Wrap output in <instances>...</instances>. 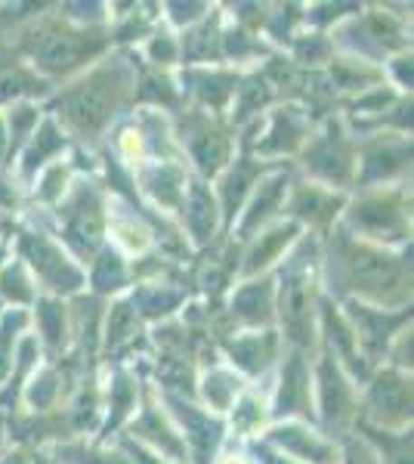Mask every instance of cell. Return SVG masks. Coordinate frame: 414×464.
Masks as SVG:
<instances>
[{
  "mask_svg": "<svg viewBox=\"0 0 414 464\" xmlns=\"http://www.w3.org/2000/svg\"><path fill=\"white\" fill-rule=\"evenodd\" d=\"M220 359L245 381L263 378L284 353V341L278 328H257V332H229L217 338Z\"/></svg>",
  "mask_w": 414,
  "mask_h": 464,
  "instance_id": "44dd1931",
  "label": "cell"
},
{
  "mask_svg": "<svg viewBox=\"0 0 414 464\" xmlns=\"http://www.w3.org/2000/svg\"><path fill=\"white\" fill-rule=\"evenodd\" d=\"M322 291L331 301H359L380 310L411 306V245L383 248L350 236L341 223L322 238Z\"/></svg>",
  "mask_w": 414,
  "mask_h": 464,
  "instance_id": "7a4b0ae2",
  "label": "cell"
},
{
  "mask_svg": "<svg viewBox=\"0 0 414 464\" xmlns=\"http://www.w3.org/2000/svg\"><path fill=\"white\" fill-rule=\"evenodd\" d=\"M87 288L96 297H121L133 288V264L111 245H102L96 257L87 264Z\"/></svg>",
  "mask_w": 414,
  "mask_h": 464,
  "instance_id": "836d02e7",
  "label": "cell"
},
{
  "mask_svg": "<svg viewBox=\"0 0 414 464\" xmlns=\"http://www.w3.org/2000/svg\"><path fill=\"white\" fill-rule=\"evenodd\" d=\"M411 375L393 365H378L359 387V415L356 424L374 430H411Z\"/></svg>",
  "mask_w": 414,
  "mask_h": 464,
  "instance_id": "8fae6325",
  "label": "cell"
},
{
  "mask_svg": "<svg viewBox=\"0 0 414 464\" xmlns=\"http://www.w3.org/2000/svg\"><path fill=\"white\" fill-rule=\"evenodd\" d=\"M32 322H34V338L41 343L43 353L50 356H63L72 347V313L69 301L63 297H50V295H37V301L32 304Z\"/></svg>",
  "mask_w": 414,
  "mask_h": 464,
  "instance_id": "4dcf8cb0",
  "label": "cell"
},
{
  "mask_svg": "<svg viewBox=\"0 0 414 464\" xmlns=\"http://www.w3.org/2000/svg\"><path fill=\"white\" fill-rule=\"evenodd\" d=\"M59 242L63 248L87 269L96 251L105 245V227H109V192L93 177H74L72 189L56 208Z\"/></svg>",
  "mask_w": 414,
  "mask_h": 464,
  "instance_id": "52a82bcc",
  "label": "cell"
},
{
  "mask_svg": "<svg viewBox=\"0 0 414 464\" xmlns=\"http://www.w3.org/2000/svg\"><path fill=\"white\" fill-rule=\"evenodd\" d=\"M214 464H254V461H251V455L242 452V449H229V452L217 455Z\"/></svg>",
  "mask_w": 414,
  "mask_h": 464,
  "instance_id": "f6af8a7d",
  "label": "cell"
},
{
  "mask_svg": "<svg viewBox=\"0 0 414 464\" xmlns=\"http://www.w3.org/2000/svg\"><path fill=\"white\" fill-rule=\"evenodd\" d=\"M0 464H32V452H28L25 443H16L13 449H4Z\"/></svg>",
  "mask_w": 414,
  "mask_h": 464,
  "instance_id": "ee69618b",
  "label": "cell"
},
{
  "mask_svg": "<svg viewBox=\"0 0 414 464\" xmlns=\"http://www.w3.org/2000/svg\"><path fill=\"white\" fill-rule=\"evenodd\" d=\"M177 220H179V229H183V238H189L195 248H201V251L210 248V245L217 242V236H226L214 189H210V183H205V179H198V177H189V183H186Z\"/></svg>",
  "mask_w": 414,
  "mask_h": 464,
  "instance_id": "484cf974",
  "label": "cell"
},
{
  "mask_svg": "<svg viewBox=\"0 0 414 464\" xmlns=\"http://www.w3.org/2000/svg\"><path fill=\"white\" fill-rule=\"evenodd\" d=\"M294 161L303 179L350 196L356 183V133L350 130L343 115H325L313 127L310 140Z\"/></svg>",
  "mask_w": 414,
  "mask_h": 464,
  "instance_id": "ba28073f",
  "label": "cell"
},
{
  "mask_svg": "<svg viewBox=\"0 0 414 464\" xmlns=\"http://www.w3.org/2000/svg\"><path fill=\"white\" fill-rule=\"evenodd\" d=\"M337 306H341L343 319L350 322L359 350H362V356L368 359L371 369L383 365L396 334L405 325H411V306L409 310H380V306H368L359 301H341Z\"/></svg>",
  "mask_w": 414,
  "mask_h": 464,
  "instance_id": "e0dca14e",
  "label": "cell"
},
{
  "mask_svg": "<svg viewBox=\"0 0 414 464\" xmlns=\"http://www.w3.org/2000/svg\"><path fill=\"white\" fill-rule=\"evenodd\" d=\"M28 328H32V313L28 310H19V306L0 310V391H4L13 375L19 341L28 334Z\"/></svg>",
  "mask_w": 414,
  "mask_h": 464,
  "instance_id": "74e56055",
  "label": "cell"
},
{
  "mask_svg": "<svg viewBox=\"0 0 414 464\" xmlns=\"http://www.w3.org/2000/svg\"><path fill=\"white\" fill-rule=\"evenodd\" d=\"M158 400L164 402L168 415L173 418L177 430L183 433L186 446H189V459H198L205 464H214V452L226 437V418L214 415L205 406H198L189 396L179 393H164L158 391Z\"/></svg>",
  "mask_w": 414,
  "mask_h": 464,
  "instance_id": "ffe728a7",
  "label": "cell"
},
{
  "mask_svg": "<svg viewBox=\"0 0 414 464\" xmlns=\"http://www.w3.org/2000/svg\"><path fill=\"white\" fill-rule=\"evenodd\" d=\"M127 440L140 443L149 452L161 455L170 464H192L189 459V446H186L183 433L177 430L173 418L168 415L164 402L158 400V391L152 384H142L140 406L133 411V418L127 421Z\"/></svg>",
  "mask_w": 414,
  "mask_h": 464,
  "instance_id": "5bb4252c",
  "label": "cell"
},
{
  "mask_svg": "<svg viewBox=\"0 0 414 464\" xmlns=\"http://www.w3.org/2000/svg\"><path fill=\"white\" fill-rule=\"evenodd\" d=\"M303 236V229L294 220H278L273 227L260 229L254 238H247L238 251V276L236 279H257V276L275 273V266L288 257V251L297 245V238Z\"/></svg>",
  "mask_w": 414,
  "mask_h": 464,
  "instance_id": "cb8c5ba5",
  "label": "cell"
},
{
  "mask_svg": "<svg viewBox=\"0 0 414 464\" xmlns=\"http://www.w3.org/2000/svg\"><path fill=\"white\" fill-rule=\"evenodd\" d=\"M140 396H142V384L130 372L121 369V365L111 369V375L102 387V411H105L102 440L111 437V430L127 428V421H130L133 411L140 406Z\"/></svg>",
  "mask_w": 414,
  "mask_h": 464,
  "instance_id": "1f68e13d",
  "label": "cell"
},
{
  "mask_svg": "<svg viewBox=\"0 0 414 464\" xmlns=\"http://www.w3.org/2000/svg\"><path fill=\"white\" fill-rule=\"evenodd\" d=\"M294 183V170L284 164H269L266 174L257 179V186L247 196L242 214L236 217V223L229 227V242L245 245L247 238H254L260 229L273 227V223L284 220V201H288V189Z\"/></svg>",
  "mask_w": 414,
  "mask_h": 464,
  "instance_id": "2e32d148",
  "label": "cell"
},
{
  "mask_svg": "<svg viewBox=\"0 0 414 464\" xmlns=\"http://www.w3.org/2000/svg\"><path fill=\"white\" fill-rule=\"evenodd\" d=\"M273 421H315L313 353L284 347L282 359H278L275 391L269 396V424Z\"/></svg>",
  "mask_w": 414,
  "mask_h": 464,
  "instance_id": "9a60e30c",
  "label": "cell"
},
{
  "mask_svg": "<svg viewBox=\"0 0 414 464\" xmlns=\"http://www.w3.org/2000/svg\"><path fill=\"white\" fill-rule=\"evenodd\" d=\"M74 177H78V170H74V161H69V159H59V161L47 164V168H43L41 174L32 179L34 201L53 211V208L65 198V192L72 189Z\"/></svg>",
  "mask_w": 414,
  "mask_h": 464,
  "instance_id": "f35d334b",
  "label": "cell"
},
{
  "mask_svg": "<svg viewBox=\"0 0 414 464\" xmlns=\"http://www.w3.org/2000/svg\"><path fill=\"white\" fill-rule=\"evenodd\" d=\"M260 440L297 464H341V443L310 421H273Z\"/></svg>",
  "mask_w": 414,
  "mask_h": 464,
  "instance_id": "7402d4cb",
  "label": "cell"
},
{
  "mask_svg": "<svg viewBox=\"0 0 414 464\" xmlns=\"http://www.w3.org/2000/svg\"><path fill=\"white\" fill-rule=\"evenodd\" d=\"M313 409L319 430L337 440V443L350 437L352 428H356L359 384L346 375L343 365L322 343L313 353Z\"/></svg>",
  "mask_w": 414,
  "mask_h": 464,
  "instance_id": "30bf717a",
  "label": "cell"
},
{
  "mask_svg": "<svg viewBox=\"0 0 414 464\" xmlns=\"http://www.w3.org/2000/svg\"><path fill=\"white\" fill-rule=\"evenodd\" d=\"M4 449H6V418L0 411V455H4Z\"/></svg>",
  "mask_w": 414,
  "mask_h": 464,
  "instance_id": "bcb514c9",
  "label": "cell"
},
{
  "mask_svg": "<svg viewBox=\"0 0 414 464\" xmlns=\"http://www.w3.org/2000/svg\"><path fill=\"white\" fill-rule=\"evenodd\" d=\"M229 428L236 430V437L254 440L269 428V400L254 384H247L245 393L236 400V406L229 409Z\"/></svg>",
  "mask_w": 414,
  "mask_h": 464,
  "instance_id": "8d00e7d4",
  "label": "cell"
},
{
  "mask_svg": "<svg viewBox=\"0 0 414 464\" xmlns=\"http://www.w3.org/2000/svg\"><path fill=\"white\" fill-rule=\"evenodd\" d=\"M275 328L291 350L315 353L319 347V301H322V238L303 236L275 266Z\"/></svg>",
  "mask_w": 414,
  "mask_h": 464,
  "instance_id": "277c9868",
  "label": "cell"
},
{
  "mask_svg": "<svg viewBox=\"0 0 414 464\" xmlns=\"http://www.w3.org/2000/svg\"><path fill=\"white\" fill-rule=\"evenodd\" d=\"M223 325L226 332H257V328H275V279L257 276V279H236L226 295Z\"/></svg>",
  "mask_w": 414,
  "mask_h": 464,
  "instance_id": "ac0fdd59",
  "label": "cell"
},
{
  "mask_svg": "<svg viewBox=\"0 0 414 464\" xmlns=\"http://www.w3.org/2000/svg\"><path fill=\"white\" fill-rule=\"evenodd\" d=\"M142 59L149 69L177 72L179 69V34L168 25H155L152 34L142 41Z\"/></svg>",
  "mask_w": 414,
  "mask_h": 464,
  "instance_id": "60d3db41",
  "label": "cell"
},
{
  "mask_svg": "<svg viewBox=\"0 0 414 464\" xmlns=\"http://www.w3.org/2000/svg\"><path fill=\"white\" fill-rule=\"evenodd\" d=\"M121 446H124L121 452L127 455V461H130V464H170V461H164L161 455L149 452V449H142L140 443H133V440H127V437H124Z\"/></svg>",
  "mask_w": 414,
  "mask_h": 464,
  "instance_id": "7bdbcfd3",
  "label": "cell"
},
{
  "mask_svg": "<svg viewBox=\"0 0 414 464\" xmlns=\"http://www.w3.org/2000/svg\"><path fill=\"white\" fill-rule=\"evenodd\" d=\"M313 115L306 111L300 102H275L266 115L260 118V124L254 127L257 130V140H254L251 152L254 159H260L263 164H282L294 161L300 155V149L310 140L313 133Z\"/></svg>",
  "mask_w": 414,
  "mask_h": 464,
  "instance_id": "4fadbf2b",
  "label": "cell"
},
{
  "mask_svg": "<svg viewBox=\"0 0 414 464\" xmlns=\"http://www.w3.org/2000/svg\"><path fill=\"white\" fill-rule=\"evenodd\" d=\"M341 227L362 242L383 248H409L411 245V186H378V189L350 192Z\"/></svg>",
  "mask_w": 414,
  "mask_h": 464,
  "instance_id": "5b68a950",
  "label": "cell"
},
{
  "mask_svg": "<svg viewBox=\"0 0 414 464\" xmlns=\"http://www.w3.org/2000/svg\"><path fill=\"white\" fill-rule=\"evenodd\" d=\"M189 282L173 279L170 273H158L149 279H137L133 288L127 291L133 310L142 322H170L183 313V306L189 304Z\"/></svg>",
  "mask_w": 414,
  "mask_h": 464,
  "instance_id": "4316f807",
  "label": "cell"
},
{
  "mask_svg": "<svg viewBox=\"0 0 414 464\" xmlns=\"http://www.w3.org/2000/svg\"><path fill=\"white\" fill-rule=\"evenodd\" d=\"M130 177L146 205L161 214V220H170L179 211V201H183L192 174L183 161H142Z\"/></svg>",
  "mask_w": 414,
  "mask_h": 464,
  "instance_id": "d4e9b609",
  "label": "cell"
},
{
  "mask_svg": "<svg viewBox=\"0 0 414 464\" xmlns=\"http://www.w3.org/2000/svg\"><path fill=\"white\" fill-rule=\"evenodd\" d=\"M411 177V137L396 130H374L356 137V183L359 189L409 183Z\"/></svg>",
  "mask_w": 414,
  "mask_h": 464,
  "instance_id": "7c38bea8",
  "label": "cell"
},
{
  "mask_svg": "<svg viewBox=\"0 0 414 464\" xmlns=\"http://www.w3.org/2000/svg\"><path fill=\"white\" fill-rule=\"evenodd\" d=\"M133 59L137 53L130 50H111L96 59L90 69L50 90L41 102L43 115H50L81 149L100 146L105 133L137 102L140 63Z\"/></svg>",
  "mask_w": 414,
  "mask_h": 464,
  "instance_id": "6da1fadb",
  "label": "cell"
},
{
  "mask_svg": "<svg viewBox=\"0 0 414 464\" xmlns=\"http://www.w3.org/2000/svg\"><path fill=\"white\" fill-rule=\"evenodd\" d=\"M266 168L269 164H263L260 159H254V155L242 152L229 161V168H226L214 183H210L217 205H220L223 232H229V227L236 223V217L242 214L247 196H251V189L257 186V179L266 174Z\"/></svg>",
  "mask_w": 414,
  "mask_h": 464,
  "instance_id": "83f0119b",
  "label": "cell"
},
{
  "mask_svg": "<svg viewBox=\"0 0 414 464\" xmlns=\"http://www.w3.org/2000/svg\"><path fill=\"white\" fill-rule=\"evenodd\" d=\"M69 146H72V140L65 137L63 127L53 121L50 115H43L41 124L34 127V133L28 137V143L22 146V152L16 155V161H13V164H19L16 179L22 186H32V179L41 174L47 164L65 159Z\"/></svg>",
  "mask_w": 414,
  "mask_h": 464,
  "instance_id": "f1b7e54d",
  "label": "cell"
},
{
  "mask_svg": "<svg viewBox=\"0 0 414 464\" xmlns=\"http://www.w3.org/2000/svg\"><path fill=\"white\" fill-rule=\"evenodd\" d=\"M170 127L189 174L205 179V183H214L229 168V161L236 159L238 140L232 133V127L226 124V118L220 115H210V111L195 106H183L170 115Z\"/></svg>",
  "mask_w": 414,
  "mask_h": 464,
  "instance_id": "8992f818",
  "label": "cell"
},
{
  "mask_svg": "<svg viewBox=\"0 0 414 464\" xmlns=\"http://www.w3.org/2000/svg\"><path fill=\"white\" fill-rule=\"evenodd\" d=\"M247 455H251L254 464H297V461H291L288 455H282V452H275L273 446H266L260 437L251 443V452H247Z\"/></svg>",
  "mask_w": 414,
  "mask_h": 464,
  "instance_id": "b9f144b4",
  "label": "cell"
},
{
  "mask_svg": "<svg viewBox=\"0 0 414 464\" xmlns=\"http://www.w3.org/2000/svg\"><path fill=\"white\" fill-rule=\"evenodd\" d=\"M63 372L53 362H41L32 372V378L22 384L19 391V406L28 409L32 415H50L53 409H59L63 400Z\"/></svg>",
  "mask_w": 414,
  "mask_h": 464,
  "instance_id": "d590c367",
  "label": "cell"
},
{
  "mask_svg": "<svg viewBox=\"0 0 414 464\" xmlns=\"http://www.w3.org/2000/svg\"><path fill=\"white\" fill-rule=\"evenodd\" d=\"M0 297L19 310H32V304L37 301V285L19 257L0 264Z\"/></svg>",
  "mask_w": 414,
  "mask_h": 464,
  "instance_id": "ab89813d",
  "label": "cell"
},
{
  "mask_svg": "<svg viewBox=\"0 0 414 464\" xmlns=\"http://www.w3.org/2000/svg\"><path fill=\"white\" fill-rule=\"evenodd\" d=\"M105 304L96 295H78L69 301L72 313V343H78L81 353L93 359L102 347V319H105Z\"/></svg>",
  "mask_w": 414,
  "mask_h": 464,
  "instance_id": "e575fe53",
  "label": "cell"
},
{
  "mask_svg": "<svg viewBox=\"0 0 414 464\" xmlns=\"http://www.w3.org/2000/svg\"><path fill=\"white\" fill-rule=\"evenodd\" d=\"M142 338V319L133 310L130 297H111V304L105 306V319H102V347L109 356L121 359L124 353H130L137 347V341Z\"/></svg>",
  "mask_w": 414,
  "mask_h": 464,
  "instance_id": "d6a6232c",
  "label": "cell"
},
{
  "mask_svg": "<svg viewBox=\"0 0 414 464\" xmlns=\"http://www.w3.org/2000/svg\"><path fill=\"white\" fill-rule=\"evenodd\" d=\"M16 257L25 264L28 276L34 279V285L41 288L37 295L50 297H72L84 295L87 291V269L63 248L56 236L41 229H22L16 236Z\"/></svg>",
  "mask_w": 414,
  "mask_h": 464,
  "instance_id": "9c48e42d",
  "label": "cell"
},
{
  "mask_svg": "<svg viewBox=\"0 0 414 464\" xmlns=\"http://www.w3.org/2000/svg\"><path fill=\"white\" fill-rule=\"evenodd\" d=\"M53 10L56 13H32L22 22L13 32L10 50L37 78H43L50 87H59L115 47H111L109 25H81L59 6Z\"/></svg>",
  "mask_w": 414,
  "mask_h": 464,
  "instance_id": "3957f363",
  "label": "cell"
},
{
  "mask_svg": "<svg viewBox=\"0 0 414 464\" xmlns=\"http://www.w3.org/2000/svg\"><path fill=\"white\" fill-rule=\"evenodd\" d=\"M245 387L247 381L238 372H232L223 359H210V365H201L195 375V402L226 418L238 396L245 393Z\"/></svg>",
  "mask_w": 414,
  "mask_h": 464,
  "instance_id": "f546056e",
  "label": "cell"
},
{
  "mask_svg": "<svg viewBox=\"0 0 414 464\" xmlns=\"http://www.w3.org/2000/svg\"><path fill=\"white\" fill-rule=\"evenodd\" d=\"M350 196L328 186L310 183L303 177H294L288 201H284V217L297 223L300 229H310V236L325 238L331 229L341 223V214L346 208Z\"/></svg>",
  "mask_w": 414,
  "mask_h": 464,
  "instance_id": "d6986e66",
  "label": "cell"
},
{
  "mask_svg": "<svg viewBox=\"0 0 414 464\" xmlns=\"http://www.w3.org/2000/svg\"><path fill=\"white\" fill-rule=\"evenodd\" d=\"M242 74L245 69H229V65H179L177 81L186 106L226 118V109H229Z\"/></svg>",
  "mask_w": 414,
  "mask_h": 464,
  "instance_id": "603a6c76",
  "label": "cell"
}]
</instances>
